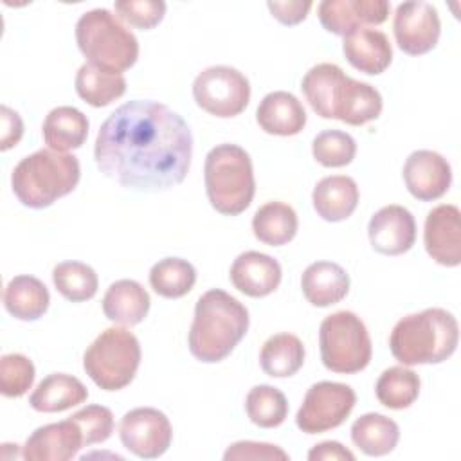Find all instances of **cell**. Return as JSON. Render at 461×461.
<instances>
[{"label":"cell","mask_w":461,"mask_h":461,"mask_svg":"<svg viewBox=\"0 0 461 461\" xmlns=\"http://www.w3.org/2000/svg\"><path fill=\"white\" fill-rule=\"evenodd\" d=\"M249 420L261 429L279 427L288 416L286 396L274 385H254L245 398Z\"/></svg>","instance_id":"35"},{"label":"cell","mask_w":461,"mask_h":461,"mask_svg":"<svg viewBox=\"0 0 461 461\" xmlns=\"http://www.w3.org/2000/svg\"><path fill=\"white\" fill-rule=\"evenodd\" d=\"M41 135L45 144L54 151H72L83 146L88 135L86 115L74 106H56L52 108L43 124Z\"/></svg>","instance_id":"26"},{"label":"cell","mask_w":461,"mask_h":461,"mask_svg":"<svg viewBox=\"0 0 461 461\" xmlns=\"http://www.w3.org/2000/svg\"><path fill=\"white\" fill-rule=\"evenodd\" d=\"M420 385V376L412 369L393 366L378 376L375 394L384 407L400 411L411 407L418 400Z\"/></svg>","instance_id":"32"},{"label":"cell","mask_w":461,"mask_h":461,"mask_svg":"<svg viewBox=\"0 0 461 461\" xmlns=\"http://www.w3.org/2000/svg\"><path fill=\"white\" fill-rule=\"evenodd\" d=\"M101 303L106 319L122 326L142 322L151 306L149 294L135 279H119L112 283Z\"/></svg>","instance_id":"24"},{"label":"cell","mask_w":461,"mask_h":461,"mask_svg":"<svg viewBox=\"0 0 461 461\" xmlns=\"http://www.w3.org/2000/svg\"><path fill=\"white\" fill-rule=\"evenodd\" d=\"M342 52L353 68L369 76L382 74L393 61L389 38L371 27H360L344 36Z\"/></svg>","instance_id":"20"},{"label":"cell","mask_w":461,"mask_h":461,"mask_svg":"<svg viewBox=\"0 0 461 461\" xmlns=\"http://www.w3.org/2000/svg\"><path fill=\"white\" fill-rule=\"evenodd\" d=\"M256 121L265 133L292 137L303 131L306 124V112L294 94L276 90L261 99L256 110Z\"/></svg>","instance_id":"21"},{"label":"cell","mask_w":461,"mask_h":461,"mask_svg":"<svg viewBox=\"0 0 461 461\" xmlns=\"http://www.w3.org/2000/svg\"><path fill=\"white\" fill-rule=\"evenodd\" d=\"M389 9L387 0H322L317 5V14L328 32L348 36L360 27L384 23Z\"/></svg>","instance_id":"17"},{"label":"cell","mask_w":461,"mask_h":461,"mask_svg":"<svg viewBox=\"0 0 461 461\" xmlns=\"http://www.w3.org/2000/svg\"><path fill=\"white\" fill-rule=\"evenodd\" d=\"M119 438L126 450L140 459H155L166 454L173 439L169 418L155 407H137L121 418Z\"/></svg>","instance_id":"12"},{"label":"cell","mask_w":461,"mask_h":461,"mask_svg":"<svg viewBox=\"0 0 461 461\" xmlns=\"http://www.w3.org/2000/svg\"><path fill=\"white\" fill-rule=\"evenodd\" d=\"M81 429L85 447L106 441L113 432V414L104 405H86L70 416Z\"/></svg>","instance_id":"38"},{"label":"cell","mask_w":461,"mask_h":461,"mask_svg":"<svg viewBox=\"0 0 461 461\" xmlns=\"http://www.w3.org/2000/svg\"><path fill=\"white\" fill-rule=\"evenodd\" d=\"M196 283L194 267L182 258H164L149 270V285L153 292L166 299L184 297Z\"/></svg>","instance_id":"33"},{"label":"cell","mask_w":461,"mask_h":461,"mask_svg":"<svg viewBox=\"0 0 461 461\" xmlns=\"http://www.w3.org/2000/svg\"><path fill=\"white\" fill-rule=\"evenodd\" d=\"M304 344L294 333L268 337L259 351V366L272 378L294 376L304 364Z\"/></svg>","instance_id":"30"},{"label":"cell","mask_w":461,"mask_h":461,"mask_svg":"<svg viewBox=\"0 0 461 461\" xmlns=\"http://www.w3.org/2000/svg\"><path fill=\"white\" fill-rule=\"evenodd\" d=\"M457 342V321L443 308L409 313L394 324L389 335V349L402 366L441 364L454 355Z\"/></svg>","instance_id":"4"},{"label":"cell","mask_w":461,"mask_h":461,"mask_svg":"<svg viewBox=\"0 0 461 461\" xmlns=\"http://www.w3.org/2000/svg\"><path fill=\"white\" fill-rule=\"evenodd\" d=\"M367 236L371 247L384 256H400L412 249L416 241V221L409 209L398 203L378 209L369 223Z\"/></svg>","instance_id":"15"},{"label":"cell","mask_w":461,"mask_h":461,"mask_svg":"<svg viewBox=\"0 0 461 461\" xmlns=\"http://www.w3.org/2000/svg\"><path fill=\"white\" fill-rule=\"evenodd\" d=\"M357 403L355 391L340 382L322 380L306 391L295 414V425L304 434H321L346 421Z\"/></svg>","instance_id":"11"},{"label":"cell","mask_w":461,"mask_h":461,"mask_svg":"<svg viewBox=\"0 0 461 461\" xmlns=\"http://www.w3.org/2000/svg\"><path fill=\"white\" fill-rule=\"evenodd\" d=\"M115 14L133 27L149 31L157 27L166 14V2L162 0H117L113 4Z\"/></svg>","instance_id":"39"},{"label":"cell","mask_w":461,"mask_h":461,"mask_svg":"<svg viewBox=\"0 0 461 461\" xmlns=\"http://www.w3.org/2000/svg\"><path fill=\"white\" fill-rule=\"evenodd\" d=\"M88 398L83 382L67 373H50L29 396V405L38 412H61L72 409Z\"/></svg>","instance_id":"25"},{"label":"cell","mask_w":461,"mask_h":461,"mask_svg":"<svg viewBox=\"0 0 461 461\" xmlns=\"http://www.w3.org/2000/svg\"><path fill=\"white\" fill-rule=\"evenodd\" d=\"M47 286L34 276H14L4 290V306L18 321H38L49 308Z\"/></svg>","instance_id":"27"},{"label":"cell","mask_w":461,"mask_h":461,"mask_svg":"<svg viewBox=\"0 0 461 461\" xmlns=\"http://www.w3.org/2000/svg\"><path fill=\"white\" fill-rule=\"evenodd\" d=\"M301 290L312 306L326 308L340 303L349 292L348 272L333 261H315L301 276Z\"/></svg>","instance_id":"22"},{"label":"cell","mask_w":461,"mask_h":461,"mask_svg":"<svg viewBox=\"0 0 461 461\" xmlns=\"http://www.w3.org/2000/svg\"><path fill=\"white\" fill-rule=\"evenodd\" d=\"M139 339L126 328L101 331L83 355V369L103 391H119L135 378L140 366Z\"/></svg>","instance_id":"8"},{"label":"cell","mask_w":461,"mask_h":461,"mask_svg":"<svg viewBox=\"0 0 461 461\" xmlns=\"http://www.w3.org/2000/svg\"><path fill=\"white\" fill-rule=\"evenodd\" d=\"M74 85L77 95L95 108L108 106L126 92V79L122 72L108 70L88 61L79 67Z\"/></svg>","instance_id":"28"},{"label":"cell","mask_w":461,"mask_h":461,"mask_svg":"<svg viewBox=\"0 0 461 461\" xmlns=\"http://www.w3.org/2000/svg\"><path fill=\"white\" fill-rule=\"evenodd\" d=\"M321 360L326 369L353 375L367 367L373 355L371 337L364 321L348 310L322 319L319 328Z\"/></svg>","instance_id":"9"},{"label":"cell","mask_w":461,"mask_h":461,"mask_svg":"<svg viewBox=\"0 0 461 461\" xmlns=\"http://www.w3.org/2000/svg\"><path fill=\"white\" fill-rule=\"evenodd\" d=\"M427 254L443 267L461 263V212L452 203H441L429 211L423 227Z\"/></svg>","instance_id":"16"},{"label":"cell","mask_w":461,"mask_h":461,"mask_svg":"<svg viewBox=\"0 0 461 461\" xmlns=\"http://www.w3.org/2000/svg\"><path fill=\"white\" fill-rule=\"evenodd\" d=\"M225 461H286L288 454L272 443L263 441H236L227 447L223 454Z\"/></svg>","instance_id":"40"},{"label":"cell","mask_w":461,"mask_h":461,"mask_svg":"<svg viewBox=\"0 0 461 461\" xmlns=\"http://www.w3.org/2000/svg\"><path fill=\"white\" fill-rule=\"evenodd\" d=\"M2 113V133H0V149L7 151L9 148L16 146L23 135V122L20 115L11 110L9 106L2 104L0 108Z\"/></svg>","instance_id":"42"},{"label":"cell","mask_w":461,"mask_h":461,"mask_svg":"<svg viewBox=\"0 0 461 461\" xmlns=\"http://www.w3.org/2000/svg\"><path fill=\"white\" fill-rule=\"evenodd\" d=\"M34 364L22 353H7L0 358V393L7 398L23 396L34 382Z\"/></svg>","instance_id":"37"},{"label":"cell","mask_w":461,"mask_h":461,"mask_svg":"<svg viewBox=\"0 0 461 461\" xmlns=\"http://www.w3.org/2000/svg\"><path fill=\"white\" fill-rule=\"evenodd\" d=\"M281 265L268 254L258 250L241 252L230 265V283L249 297H267L281 283Z\"/></svg>","instance_id":"19"},{"label":"cell","mask_w":461,"mask_h":461,"mask_svg":"<svg viewBox=\"0 0 461 461\" xmlns=\"http://www.w3.org/2000/svg\"><path fill=\"white\" fill-rule=\"evenodd\" d=\"M301 90L317 115L351 126L378 119L384 108L382 95L373 85L346 76L335 63L313 65L304 74Z\"/></svg>","instance_id":"2"},{"label":"cell","mask_w":461,"mask_h":461,"mask_svg":"<svg viewBox=\"0 0 461 461\" xmlns=\"http://www.w3.org/2000/svg\"><path fill=\"white\" fill-rule=\"evenodd\" d=\"M76 41L88 63L122 72L135 65L139 41L110 9L97 7L83 13L76 23Z\"/></svg>","instance_id":"7"},{"label":"cell","mask_w":461,"mask_h":461,"mask_svg":"<svg viewBox=\"0 0 461 461\" xmlns=\"http://www.w3.org/2000/svg\"><path fill=\"white\" fill-rule=\"evenodd\" d=\"M393 32L396 45L409 56L430 52L439 40L441 22L429 2H402L394 11Z\"/></svg>","instance_id":"13"},{"label":"cell","mask_w":461,"mask_h":461,"mask_svg":"<svg viewBox=\"0 0 461 461\" xmlns=\"http://www.w3.org/2000/svg\"><path fill=\"white\" fill-rule=\"evenodd\" d=\"M358 185L348 175H331L317 182L312 193L315 212L326 221L348 220L358 205Z\"/></svg>","instance_id":"23"},{"label":"cell","mask_w":461,"mask_h":461,"mask_svg":"<svg viewBox=\"0 0 461 461\" xmlns=\"http://www.w3.org/2000/svg\"><path fill=\"white\" fill-rule=\"evenodd\" d=\"M402 175L407 191L421 202L441 198L452 184V167L448 160L432 149L412 151L405 158Z\"/></svg>","instance_id":"14"},{"label":"cell","mask_w":461,"mask_h":461,"mask_svg":"<svg viewBox=\"0 0 461 461\" xmlns=\"http://www.w3.org/2000/svg\"><path fill=\"white\" fill-rule=\"evenodd\" d=\"M312 2L310 0H288V2H277V0H270L267 2L268 11L272 13V16L281 22L283 25H295L301 23L308 11L312 9Z\"/></svg>","instance_id":"41"},{"label":"cell","mask_w":461,"mask_h":461,"mask_svg":"<svg viewBox=\"0 0 461 461\" xmlns=\"http://www.w3.org/2000/svg\"><path fill=\"white\" fill-rule=\"evenodd\" d=\"M299 220L292 205L285 202H267L252 218L254 236L270 247H281L297 234Z\"/></svg>","instance_id":"31"},{"label":"cell","mask_w":461,"mask_h":461,"mask_svg":"<svg viewBox=\"0 0 461 461\" xmlns=\"http://www.w3.org/2000/svg\"><path fill=\"white\" fill-rule=\"evenodd\" d=\"M79 178L81 167L76 155L45 148L23 157L14 166L11 187L22 205L45 209L70 194Z\"/></svg>","instance_id":"5"},{"label":"cell","mask_w":461,"mask_h":461,"mask_svg":"<svg viewBox=\"0 0 461 461\" xmlns=\"http://www.w3.org/2000/svg\"><path fill=\"white\" fill-rule=\"evenodd\" d=\"M313 158L324 167H342L351 164L357 155L355 139L340 130H324L312 142Z\"/></svg>","instance_id":"36"},{"label":"cell","mask_w":461,"mask_h":461,"mask_svg":"<svg viewBox=\"0 0 461 461\" xmlns=\"http://www.w3.org/2000/svg\"><path fill=\"white\" fill-rule=\"evenodd\" d=\"M193 97L207 113L229 119L247 108L250 101V83L234 67L212 65L194 77Z\"/></svg>","instance_id":"10"},{"label":"cell","mask_w":461,"mask_h":461,"mask_svg":"<svg viewBox=\"0 0 461 461\" xmlns=\"http://www.w3.org/2000/svg\"><path fill=\"white\" fill-rule=\"evenodd\" d=\"M398 439H400L398 423L378 412L362 414L351 425V441L366 456H371V457L391 454L396 448Z\"/></svg>","instance_id":"29"},{"label":"cell","mask_w":461,"mask_h":461,"mask_svg":"<svg viewBox=\"0 0 461 461\" xmlns=\"http://www.w3.org/2000/svg\"><path fill=\"white\" fill-rule=\"evenodd\" d=\"M249 310L225 290L212 288L198 297L187 335L191 355L205 364L227 358L249 330Z\"/></svg>","instance_id":"3"},{"label":"cell","mask_w":461,"mask_h":461,"mask_svg":"<svg viewBox=\"0 0 461 461\" xmlns=\"http://www.w3.org/2000/svg\"><path fill=\"white\" fill-rule=\"evenodd\" d=\"M207 198L225 216L241 214L256 193L250 155L238 144H218L209 149L203 164Z\"/></svg>","instance_id":"6"},{"label":"cell","mask_w":461,"mask_h":461,"mask_svg":"<svg viewBox=\"0 0 461 461\" xmlns=\"http://www.w3.org/2000/svg\"><path fill=\"white\" fill-rule=\"evenodd\" d=\"M56 290L72 303H83L97 294L99 279L95 270L81 261H61L52 268Z\"/></svg>","instance_id":"34"},{"label":"cell","mask_w":461,"mask_h":461,"mask_svg":"<svg viewBox=\"0 0 461 461\" xmlns=\"http://www.w3.org/2000/svg\"><path fill=\"white\" fill-rule=\"evenodd\" d=\"M310 461H355V454L339 441H322L308 452Z\"/></svg>","instance_id":"43"},{"label":"cell","mask_w":461,"mask_h":461,"mask_svg":"<svg viewBox=\"0 0 461 461\" xmlns=\"http://www.w3.org/2000/svg\"><path fill=\"white\" fill-rule=\"evenodd\" d=\"M193 157L189 124L169 106L133 99L101 124L94 158L99 171L133 191H166L184 182Z\"/></svg>","instance_id":"1"},{"label":"cell","mask_w":461,"mask_h":461,"mask_svg":"<svg viewBox=\"0 0 461 461\" xmlns=\"http://www.w3.org/2000/svg\"><path fill=\"white\" fill-rule=\"evenodd\" d=\"M85 447L81 429L68 418L38 427L22 447L25 461H68Z\"/></svg>","instance_id":"18"}]
</instances>
